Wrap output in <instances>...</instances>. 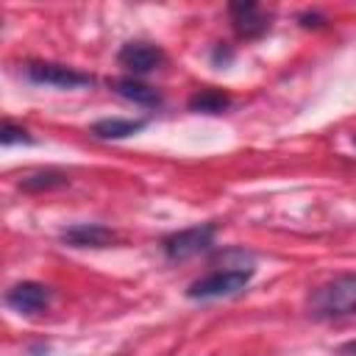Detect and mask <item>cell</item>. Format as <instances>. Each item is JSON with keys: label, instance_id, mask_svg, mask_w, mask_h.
Listing matches in <instances>:
<instances>
[{"label": "cell", "instance_id": "cell-1", "mask_svg": "<svg viewBox=\"0 0 356 356\" xmlns=\"http://www.w3.org/2000/svg\"><path fill=\"white\" fill-rule=\"evenodd\" d=\"M306 312L314 320H342L356 314V273L337 275L306 298Z\"/></svg>", "mask_w": 356, "mask_h": 356}, {"label": "cell", "instance_id": "cell-2", "mask_svg": "<svg viewBox=\"0 0 356 356\" xmlns=\"http://www.w3.org/2000/svg\"><path fill=\"white\" fill-rule=\"evenodd\" d=\"M253 278V267H225V270H214L197 281L189 284L186 295L192 300H214V298H228L242 292Z\"/></svg>", "mask_w": 356, "mask_h": 356}, {"label": "cell", "instance_id": "cell-3", "mask_svg": "<svg viewBox=\"0 0 356 356\" xmlns=\"http://www.w3.org/2000/svg\"><path fill=\"white\" fill-rule=\"evenodd\" d=\"M214 231H217L214 222H203V225H192V228L175 231V234L164 236L161 250H164V256L172 259V261L197 256V253H203V250L211 248V242H214Z\"/></svg>", "mask_w": 356, "mask_h": 356}, {"label": "cell", "instance_id": "cell-4", "mask_svg": "<svg viewBox=\"0 0 356 356\" xmlns=\"http://www.w3.org/2000/svg\"><path fill=\"white\" fill-rule=\"evenodd\" d=\"M22 72L31 83H44V86H56V89H78V86L92 83L89 72H81L67 64H53V61H31L22 67Z\"/></svg>", "mask_w": 356, "mask_h": 356}, {"label": "cell", "instance_id": "cell-5", "mask_svg": "<svg viewBox=\"0 0 356 356\" xmlns=\"http://www.w3.org/2000/svg\"><path fill=\"white\" fill-rule=\"evenodd\" d=\"M117 61L134 72V75H145V72H153L164 64V53L159 47H153L150 42H125L117 53Z\"/></svg>", "mask_w": 356, "mask_h": 356}, {"label": "cell", "instance_id": "cell-6", "mask_svg": "<svg viewBox=\"0 0 356 356\" xmlns=\"http://www.w3.org/2000/svg\"><path fill=\"white\" fill-rule=\"evenodd\" d=\"M50 303V289L39 281H19L6 292V306L19 314H36Z\"/></svg>", "mask_w": 356, "mask_h": 356}, {"label": "cell", "instance_id": "cell-7", "mask_svg": "<svg viewBox=\"0 0 356 356\" xmlns=\"http://www.w3.org/2000/svg\"><path fill=\"white\" fill-rule=\"evenodd\" d=\"M61 239L72 248H108L117 242V234L100 222H78L61 234Z\"/></svg>", "mask_w": 356, "mask_h": 356}, {"label": "cell", "instance_id": "cell-8", "mask_svg": "<svg viewBox=\"0 0 356 356\" xmlns=\"http://www.w3.org/2000/svg\"><path fill=\"white\" fill-rule=\"evenodd\" d=\"M228 11H231V19H234V31L242 39H256L270 28L267 17L259 11L256 3H231Z\"/></svg>", "mask_w": 356, "mask_h": 356}, {"label": "cell", "instance_id": "cell-9", "mask_svg": "<svg viewBox=\"0 0 356 356\" xmlns=\"http://www.w3.org/2000/svg\"><path fill=\"white\" fill-rule=\"evenodd\" d=\"M108 86H111V92H117L120 97H125V100H131L136 106H147L150 108V106H159L161 103V95L153 86L139 83L134 78H114Z\"/></svg>", "mask_w": 356, "mask_h": 356}, {"label": "cell", "instance_id": "cell-10", "mask_svg": "<svg viewBox=\"0 0 356 356\" xmlns=\"http://www.w3.org/2000/svg\"><path fill=\"white\" fill-rule=\"evenodd\" d=\"M147 125V120H120V117H106L92 125V134L97 139H128L139 134Z\"/></svg>", "mask_w": 356, "mask_h": 356}, {"label": "cell", "instance_id": "cell-11", "mask_svg": "<svg viewBox=\"0 0 356 356\" xmlns=\"http://www.w3.org/2000/svg\"><path fill=\"white\" fill-rule=\"evenodd\" d=\"M70 184V175L61 172V170H36V172H28L25 178H19V189L22 192H50V189H61Z\"/></svg>", "mask_w": 356, "mask_h": 356}, {"label": "cell", "instance_id": "cell-12", "mask_svg": "<svg viewBox=\"0 0 356 356\" xmlns=\"http://www.w3.org/2000/svg\"><path fill=\"white\" fill-rule=\"evenodd\" d=\"M231 106V97L220 89H200L189 97V108L197 114H222Z\"/></svg>", "mask_w": 356, "mask_h": 356}, {"label": "cell", "instance_id": "cell-13", "mask_svg": "<svg viewBox=\"0 0 356 356\" xmlns=\"http://www.w3.org/2000/svg\"><path fill=\"white\" fill-rule=\"evenodd\" d=\"M0 142L8 147V145H19V142H25V145H33V136L25 131V128H19V125H14V122H3V128H0Z\"/></svg>", "mask_w": 356, "mask_h": 356}, {"label": "cell", "instance_id": "cell-14", "mask_svg": "<svg viewBox=\"0 0 356 356\" xmlns=\"http://www.w3.org/2000/svg\"><path fill=\"white\" fill-rule=\"evenodd\" d=\"M328 19L323 17V14H317V11H306V14H300V25L303 28H323Z\"/></svg>", "mask_w": 356, "mask_h": 356}, {"label": "cell", "instance_id": "cell-15", "mask_svg": "<svg viewBox=\"0 0 356 356\" xmlns=\"http://www.w3.org/2000/svg\"><path fill=\"white\" fill-rule=\"evenodd\" d=\"M337 356H356V339L353 342H345L337 348Z\"/></svg>", "mask_w": 356, "mask_h": 356}]
</instances>
